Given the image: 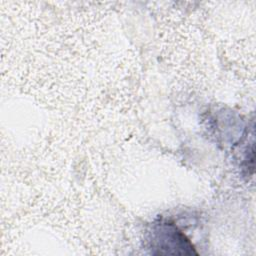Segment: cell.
<instances>
[{
    "instance_id": "cell-1",
    "label": "cell",
    "mask_w": 256,
    "mask_h": 256,
    "mask_svg": "<svg viewBox=\"0 0 256 256\" xmlns=\"http://www.w3.org/2000/svg\"><path fill=\"white\" fill-rule=\"evenodd\" d=\"M150 249L156 255H196L194 246L178 227L169 221L159 220L150 232Z\"/></svg>"
}]
</instances>
